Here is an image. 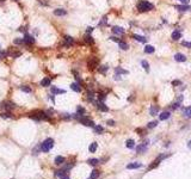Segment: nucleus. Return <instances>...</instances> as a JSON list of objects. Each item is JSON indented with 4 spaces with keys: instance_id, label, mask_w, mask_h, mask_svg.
Segmentation results:
<instances>
[{
    "instance_id": "obj_1",
    "label": "nucleus",
    "mask_w": 191,
    "mask_h": 179,
    "mask_svg": "<svg viewBox=\"0 0 191 179\" xmlns=\"http://www.w3.org/2000/svg\"><path fill=\"white\" fill-rule=\"evenodd\" d=\"M153 4H150L149 1H147V0H141L139 4H137V10L140 12H146V11H150L153 10Z\"/></svg>"
},
{
    "instance_id": "obj_2",
    "label": "nucleus",
    "mask_w": 191,
    "mask_h": 179,
    "mask_svg": "<svg viewBox=\"0 0 191 179\" xmlns=\"http://www.w3.org/2000/svg\"><path fill=\"white\" fill-rule=\"evenodd\" d=\"M53 146H54V140H53V138H47V140L41 145V151L47 153V152H49L53 148Z\"/></svg>"
},
{
    "instance_id": "obj_3",
    "label": "nucleus",
    "mask_w": 191,
    "mask_h": 179,
    "mask_svg": "<svg viewBox=\"0 0 191 179\" xmlns=\"http://www.w3.org/2000/svg\"><path fill=\"white\" fill-rule=\"evenodd\" d=\"M170 156V154H161V155H159L158 158L154 160V161L150 164L149 166H148V170H153V168H155V167H158L159 166V164H160V161L161 160H164V159H166V158H168Z\"/></svg>"
},
{
    "instance_id": "obj_4",
    "label": "nucleus",
    "mask_w": 191,
    "mask_h": 179,
    "mask_svg": "<svg viewBox=\"0 0 191 179\" xmlns=\"http://www.w3.org/2000/svg\"><path fill=\"white\" fill-rule=\"evenodd\" d=\"M30 117H32L36 121H39V120H47L48 116H47L43 111H36V112H32V114L30 115Z\"/></svg>"
},
{
    "instance_id": "obj_5",
    "label": "nucleus",
    "mask_w": 191,
    "mask_h": 179,
    "mask_svg": "<svg viewBox=\"0 0 191 179\" xmlns=\"http://www.w3.org/2000/svg\"><path fill=\"white\" fill-rule=\"evenodd\" d=\"M174 61L177 62H184L186 61V56L184 55V54H180V53H177V54H174Z\"/></svg>"
},
{
    "instance_id": "obj_6",
    "label": "nucleus",
    "mask_w": 191,
    "mask_h": 179,
    "mask_svg": "<svg viewBox=\"0 0 191 179\" xmlns=\"http://www.w3.org/2000/svg\"><path fill=\"white\" fill-rule=\"evenodd\" d=\"M23 39H24V43H26V44H34V43H35V38L29 34H25Z\"/></svg>"
},
{
    "instance_id": "obj_7",
    "label": "nucleus",
    "mask_w": 191,
    "mask_h": 179,
    "mask_svg": "<svg viewBox=\"0 0 191 179\" xmlns=\"http://www.w3.org/2000/svg\"><path fill=\"white\" fill-rule=\"evenodd\" d=\"M141 167H142L141 162H132V164L127 165V168L128 170H136V168H141Z\"/></svg>"
},
{
    "instance_id": "obj_8",
    "label": "nucleus",
    "mask_w": 191,
    "mask_h": 179,
    "mask_svg": "<svg viewBox=\"0 0 191 179\" xmlns=\"http://www.w3.org/2000/svg\"><path fill=\"white\" fill-rule=\"evenodd\" d=\"M146 151H147V145H146V143H141V145L136 146V152H137V153H140V154L145 153Z\"/></svg>"
},
{
    "instance_id": "obj_9",
    "label": "nucleus",
    "mask_w": 191,
    "mask_h": 179,
    "mask_svg": "<svg viewBox=\"0 0 191 179\" xmlns=\"http://www.w3.org/2000/svg\"><path fill=\"white\" fill-rule=\"evenodd\" d=\"M97 109L99 111H103V112H108V111H109V107L106 106V105H105L103 102H100V103L97 104Z\"/></svg>"
},
{
    "instance_id": "obj_10",
    "label": "nucleus",
    "mask_w": 191,
    "mask_h": 179,
    "mask_svg": "<svg viewBox=\"0 0 191 179\" xmlns=\"http://www.w3.org/2000/svg\"><path fill=\"white\" fill-rule=\"evenodd\" d=\"M158 112H159V106H158V105H152L149 109L150 116H155V115H158Z\"/></svg>"
},
{
    "instance_id": "obj_11",
    "label": "nucleus",
    "mask_w": 191,
    "mask_h": 179,
    "mask_svg": "<svg viewBox=\"0 0 191 179\" xmlns=\"http://www.w3.org/2000/svg\"><path fill=\"white\" fill-rule=\"evenodd\" d=\"M179 38H182V32L179 30H174L172 32V39L173 41H178Z\"/></svg>"
},
{
    "instance_id": "obj_12",
    "label": "nucleus",
    "mask_w": 191,
    "mask_h": 179,
    "mask_svg": "<svg viewBox=\"0 0 191 179\" xmlns=\"http://www.w3.org/2000/svg\"><path fill=\"white\" fill-rule=\"evenodd\" d=\"M112 32L116 35H123L124 34V29L121 28V26H114L112 28Z\"/></svg>"
},
{
    "instance_id": "obj_13",
    "label": "nucleus",
    "mask_w": 191,
    "mask_h": 179,
    "mask_svg": "<svg viewBox=\"0 0 191 179\" xmlns=\"http://www.w3.org/2000/svg\"><path fill=\"white\" fill-rule=\"evenodd\" d=\"M174 8H177V10H179V11H189V10H191V7L189 6V5H177V6H174Z\"/></svg>"
},
{
    "instance_id": "obj_14",
    "label": "nucleus",
    "mask_w": 191,
    "mask_h": 179,
    "mask_svg": "<svg viewBox=\"0 0 191 179\" xmlns=\"http://www.w3.org/2000/svg\"><path fill=\"white\" fill-rule=\"evenodd\" d=\"M54 14H55V16H66L67 11L63 10V8H56V10L54 11Z\"/></svg>"
},
{
    "instance_id": "obj_15",
    "label": "nucleus",
    "mask_w": 191,
    "mask_h": 179,
    "mask_svg": "<svg viewBox=\"0 0 191 179\" xmlns=\"http://www.w3.org/2000/svg\"><path fill=\"white\" fill-rule=\"evenodd\" d=\"M170 116H171L170 112H168V111H165V112H161V114H160L159 118H160V121H165V120H168Z\"/></svg>"
},
{
    "instance_id": "obj_16",
    "label": "nucleus",
    "mask_w": 191,
    "mask_h": 179,
    "mask_svg": "<svg viewBox=\"0 0 191 179\" xmlns=\"http://www.w3.org/2000/svg\"><path fill=\"white\" fill-rule=\"evenodd\" d=\"M52 92L55 93V94H63V93H66L65 90H61V88H57L55 86H52Z\"/></svg>"
},
{
    "instance_id": "obj_17",
    "label": "nucleus",
    "mask_w": 191,
    "mask_h": 179,
    "mask_svg": "<svg viewBox=\"0 0 191 179\" xmlns=\"http://www.w3.org/2000/svg\"><path fill=\"white\" fill-rule=\"evenodd\" d=\"M134 146H135V141L133 140V138H129V140H127L125 141V147L127 148H134Z\"/></svg>"
},
{
    "instance_id": "obj_18",
    "label": "nucleus",
    "mask_w": 191,
    "mask_h": 179,
    "mask_svg": "<svg viewBox=\"0 0 191 179\" xmlns=\"http://www.w3.org/2000/svg\"><path fill=\"white\" fill-rule=\"evenodd\" d=\"M97 149H98V143H97V142H92V143L90 145V147H88L90 153H94Z\"/></svg>"
},
{
    "instance_id": "obj_19",
    "label": "nucleus",
    "mask_w": 191,
    "mask_h": 179,
    "mask_svg": "<svg viewBox=\"0 0 191 179\" xmlns=\"http://www.w3.org/2000/svg\"><path fill=\"white\" fill-rule=\"evenodd\" d=\"M183 116H185V117H188V118L191 117V106L185 107L184 110H183Z\"/></svg>"
},
{
    "instance_id": "obj_20",
    "label": "nucleus",
    "mask_w": 191,
    "mask_h": 179,
    "mask_svg": "<svg viewBox=\"0 0 191 179\" xmlns=\"http://www.w3.org/2000/svg\"><path fill=\"white\" fill-rule=\"evenodd\" d=\"M76 112H78V114H76V116H85V114H86L85 109H84L83 106H80V105L76 107Z\"/></svg>"
},
{
    "instance_id": "obj_21",
    "label": "nucleus",
    "mask_w": 191,
    "mask_h": 179,
    "mask_svg": "<svg viewBox=\"0 0 191 179\" xmlns=\"http://www.w3.org/2000/svg\"><path fill=\"white\" fill-rule=\"evenodd\" d=\"M71 88L73 90V91H75V92H80L81 91V87H80L79 83H73L71 85Z\"/></svg>"
},
{
    "instance_id": "obj_22",
    "label": "nucleus",
    "mask_w": 191,
    "mask_h": 179,
    "mask_svg": "<svg viewBox=\"0 0 191 179\" xmlns=\"http://www.w3.org/2000/svg\"><path fill=\"white\" fill-rule=\"evenodd\" d=\"M133 37L135 38L136 41L141 42V43H146V42H147V38H145V37H143V36H140V35H134Z\"/></svg>"
},
{
    "instance_id": "obj_23",
    "label": "nucleus",
    "mask_w": 191,
    "mask_h": 179,
    "mask_svg": "<svg viewBox=\"0 0 191 179\" xmlns=\"http://www.w3.org/2000/svg\"><path fill=\"white\" fill-rule=\"evenodd\" d=\"M99 171H98V170H93V171H92V172H91V176H90V178L88 179H97L98 177H99Z\"/></svg>"
},
{
    "instance_id": "obj_24",
    "label": "nucleus",
    "mask_w": 191,
    "mask_h": 179,
    "mask_svg": "<svg viewBox=\"0 0 191 179\" xmlns=\"http://www.w3.org/2000/svg\"><path fill=\"white\" fill-rule=\"evenodd\" d=\"M41 86H43V87L50 86V79H49V78H44V79L41 81Z\"/></svg>"
},
{
    "instance_id": "obj_25",
    "label": "nucleus",
    "mask_w": 191,
    "mask_h": 179,
    "mask_svg": "<svg viewBox=\"0 0 191 179\" xmlns=\"http://www.w3.org/2000/svg\"><path fill=\"white\" fill-rule=\"evenodd\" d=\"M115 73L116 74H128V71H125V69L121 68V67H116L115 68Z\"/></svg>"
},
{
    "instance_id": "obj_26",
    "label": "nucleus",
    "mask_w": 191,
    "mask_h": 179,
    "mask_svg": "<svg viewBox=\"0 0 191 179\" xmlns=\"http://www.w3.org/2000/svg\"><path fill=\"white\" fill-rule=\"evenodd\" d=\"M154 50H155V49H154V47H152V45H146V47H145V53H146V54H153Z\"/></svg>"
},
{
    "instance_id": "obj_27",
    "label": "nucleus",
    "mask_w": 191,
    "mask_h": 179,
    "mask_svg": "<svg viewBox=\"0 0 191 179\" xmlns=\"http://www.w3.org/2000/svg\"><path fill=\"white\" fill-rule=\"evenodd\" d=\"M87 164L91 166H97L98 164H99V160H98V159H88V160H87Z\"/></svg>"
},
{
    "instance_id": "obj_28",
    "label": "nucleus",
    "mask_w": 191,
    "mask_h": 179,
    "mask_svg": "<svg viewBox=\"0 0 191 179\" xmlns=\"http://www.w3.org/2000/svg\"><path fill=\"white\" fill-rule=\"evenodd\" d=\"M63 162H65V158H63V156H56L55 158V164L56 165H62Z\"/></svg>"
},
{
    "instance_id": "obj_29",
    "label": "nucleus",
    "mask_w": 191,
    "mask_h": 179,
    "mask_svg": "<svg viewBox=\"0 0 191 179\" xmlns=\"http://www.w3.org/2000/svg\"><path fill=\"white\" fill-rule=\"evenodd\" d=\"M65 42H66V45H72L74 43L73 38L71 37V36H65Z\"/></svg>"
},
{
    "instance_id": "obj_30",
    "label": "nucleus",
    "mask_w": 191,
    "mask_h": 179,
    "mask_svg": "<svg viewBox=\"0 0 191 179\" xmlns=\"http://www.w3.org/2000/svg\"><path fill=\"white\" fill-rule=\"evenodd\" d=\"M93 129H94V131H96L97 134H102V133L104 131V128L102 127V125H94Z\"/></svg>"
},
{
    "instance_id": "obj_31",
    "label": "nucleus",
    "mask_w": 191,
    "mask_h": 179,
    "mask_svg": "<svg viewBox=\"0 0 191 179\" xmlns=\"http://www.w3.org/2000/svg\"><path fill=\"white\" fill-rule=\"evenodd\" d=\"M63 176H66V171H65V170H59V171L55 172V177L61 178V177H63Z\"/></svg>"
},
{
    "instance_id": "obj_32",
    "label": "nucleus",
    "mask_w": 191,
    "mask_h": 179,
    "mask_svg": "<svg viewBox=\"0 0 191 179\" xmlns=\"http://www.w3.org/2000/svg\"><path fill=\"white\" fill-rule=\"evenodd\" d=\"M141 65H142V67H143V69L146 71V72H149V63L146 61V60H143L142 62H141Z\"/></svg>"
},
{
    "instance_id": "obj_33",
    "label": "nucleus",
    "mask_w": 191,
    "mask_h": 179,
    "mask_svg": "<svg viewBox=\"0 0 191 179\" xmlns=\"http://www.w3.org/2000/svg\"><path fill=\"white\" fill-rule=\"evenodd\" d=\"M96 66H97V60H96V59H92V60L88 61V67H90L91 69H93Z\"/></svg>"
},
{
    "instance_id": "obj_34",
    "label": "nucleus",
    "mask_w": 191,
    "mask_h": 179,
    "mask_svg": "<svg viewBox=\"0 0 191 179\" xmlns=\"http://www.w3.org/2000/svg\"><path fill=\"white\" fill-rule=\"evenodd\" d=\"M156 125H158V121H152V122H149V123L147 124V128H148V129H153V128H155Z\"/></svg>"
},
{
    "instance_id": "obj_35",
    "label": "nucleus",
    "mask_w": 191,
    "mask_h": 179,
    "mask_svg": "<svg viewBox=\"0 0 191 179\" xmlns=\"http://www.w3.org/2000/svg\"><path fill=\"white\" fill-rule=\"evenodd\" d=\"M118 45H119V48L122 49V50H128V44H127V43H125V42H119V43H118Z\"/></svg>"
},
{
    "instance_id": "obj_36",
    "label": "nucleus",
    "mask_w": 191,
    "mask_h": 179,
    "mask_svg": "<svg viewBox=\"0 0 191 179\" xmlns=\"http://www.w3.org/2000/svg\"><path fill=\"white\" fill-rule=\"evenodd\" d=\"M85 41H86L87 43H90V44H93L94 43L93 38H92V36H90V35H86V36H85Z\"/></svg>"
},
{
    "instance_id": "obj_37",
    "label": "nucleus",
    "mask_w": 191,
    "mask_h": 179,
    "mask_svg": "<svg viewBox=\"0 0 191 179\" xmlns=\"http://www.w3.org/2000/svg\"><path fill=\"white\" fill-rule=\"evenodd\" d=\"M93 98H94V92L93 91H88V92H87V99L90 100V102H92Z\"/></svg>"
},
{
    "instance_id": "obj_38",
    "label": "nucleus",
    "mask_w": 191,
    "mask_h": 179,
    "mask_svg": "<svg viewBox=\"0 0 191 179\" xmlns=\"http://www.w3.org/2000/svg\"><path fill=\"white\" fill-rule=\"evenodd\" d=\"M98 99L100 100V102H103V103H104V100H105V98H106V97H105V94L104 93H102V92H99L98 93Z\"/></svg>"
},
{
    "instance_id": "obj_39",
    "label": "nucleus",
    "mask_w": 191,
    "mask_h": 179,
    "mask_svg": "<svg viewBox=\"0 0 191 179\" xmlns=\"http://www.w3.org/2000/svg\"><path fill=\"white\" fill-rule=\"evenodd\" d=\"M21 90L23 91V92H26V93H30V92H31V88H30L29 86H22Z\"/></svg>"
},
{
    "instance_id": "obj_40",
    "label": "nucleus",
    "mask_w": 191,
    "mask_h": 179,
    "mask_svg": "<svg viewBox=\"0 0 191 179\" xmlns=\"http://www.w3.org/2000/svg\"><path fill=\"white\" fill-rule=\"evenodd\" d=\"M108 69H109V67H108V66H102L100 68H99V72H100V73H103V74H104V73L106 72Z\"/></svg>"
},
{
    "instance_id": "obj_41",
    "label": "nucleus",
    "mask_w": 191,
    "mask_h": 179,
    "mask_svg": "<svg viewBox=\"0 0 191 179\" xmlns=\"http://www.w3.org/2000/svg\"><path fill=\"white\" fill-rule=\"evenodd\" d=\"M179 105H180V103H179V102H177V103L172 104V105H171V107H172V110H177L178 107H179Z\"/></svg>"
},
{
    "instance_id": "obj_42",
    "label": "nucleus",
    "mask_w": 191,
    "mask_h": 179,
    "mask_svg": "<svg viewBox=\"0 0 191 179\" xmlns=\"http://www.w3.org/2000/svg\"><path fill=\"white\" fill-rule=\"evenodd\" d=\"M172 85H173V86H182V81L180 80H173V81H172Z\"/></svg>"
},
{
    "instance_id": "obj_43",
    "label": "nucleus",
    "mask_w": 191,
    "mask_h": 179,
    "mask_svg": "<svg viewBox=\"0 0 191 179\" xmlns=\"http://www.w3.org/2000/svg\"><path fill=\"white\" fill-rule=\"evenodd\" d=\"M136 133H139V135L142 136V135H145L143 134V133H145V129H142V128H137V129H136Z\"/></svg>"
},
{
    "instance_id": "obj_44",
    "label": "nucleus",
    "mask_w": 191,
    "mask_h": 179,
    "mask_svg": "<svg viewBox=\"0 0 191 179\" xmlns=\"http://www.w3.org/2000/svg\"><path fill=\"white\" fill-rule=\"evenodd\" d=\"M24 42V39H22V38H16L14 39V44H22Z\"/></svg>"
},
{
    "instance_id": "obj_45",
    "label": "nucleus",
    "mask_w": 191,
    "mask_h": 179,
    "mask_svg": "<svg viewBox=\"0 0 191 179\" xmlns=\"http://www.w3.org/2000/svg\"><path fill=\"white\" fill-rule=\"evenodd\" d=\"M106 124H108V125H110V127H114V125H115V121L114 120H109L108 122H106Z\"/></svg>"
},
{
    "instance_id": "obj_46",
    "label": "nucleus",
    "mask_w": 191,
    "mask_h": 179,
    "mask_svg": "<svg viewBox=\"0 0 191 179\" xmlns=\"http://www.w3.org/2000/svg\"><path fill=\"white\" fill-rule=\"evenodd\" d=\"M182 44L184 45V47H186V48H191V42H183Z\"/></svg>"
},
{
    "instance_id": "obj_47",
    "label": "nucleus",
    "mask_w": 191,
    "mask_h": 179,
    "mask_svg": "<svg viewBox=\"0 0 191 179\" xmlns=\"http://www.w3.org/2000/svg\"><path fill=\"white\" fill-rule=\"evenodd\" d=\"M112 39V41H115V42H117V43H119V42H121V39H119V38H117V37H110Z\"/></svg>"
},
{
    "instance_id": "obj_48",
    "label": "nucleus",
    "mask_w": 191,
    "mask_h": 179,
    "mask_svg": "<svg viewBox=\"0 0 191 179\" xmlns=\"http://www.w3.org/2000/svg\"><path fill=\"white\" fill-rule=\"evenodd\" d=\"M1 117H3V118H10V117H11V115H8V114H3V115H1Z\"/></svg>"
},
{
    "instance_id": "obj_49",
    "label": "nucleus",
    "mask_w": 191,
    "mask_h": 179,
    "mask_svg": "<svg viewBox=\"0 0 191 179\" xmlns=\"http://www.w3.org/2000/svg\"><path fill=\"white\" fill-rule=\"evenodd\" d=\"M6 107H7V109H12V107H13V105H12V104H10V103H7L6 104Z\"/></svg>"
},
{
    "instance_id": "obj_50",
    "label": "nucleus",
    "mask_w": 191,
    "mask_h": 179,
    "mask_svg": "<svg viewBox=\"0 0 191 179\" xmlns=\"http://www.w3.org/2000/svg\"><path fill=\"white\" fill-rule=\"evenodd\" d=\"M180 3H183L184 5H188V3H189V0H179Z\"/></svg>"
},
{
    "instance_id": "obj_51",
    "label": "nucleus",
    "mask_w": 191,
    "mask_h": 179,
    "mask_svg": "<svg viewBox=\"0 0 191 179\" xmlns=\"http://www.w3.org/2000/svg\"><path fill=\"white\" fill-rule=\"evenodd\" d=\"M115 80H121V76H119V74H116V75H115Z\"/></svg>"
},
{
    "instance_id": "obj_52",
    "label": "nucleus",
    "mask_w": 191,
    "mask_h": 179,
    "mask_svg": "<svg viewBox=\"0 0 191 179\" xmlns=\"http://www.w3.org/2000/svg\"><path fill=\"white\" fill-rule=\"evenodd\" d=\"M92 30H93V29H92V28H91V26H88V28H87V34H90V32H92Z\"/></svg>"
},
{
    "instance_id": "obj_53",
    "label": "nucleus",
    "mask_w": 191,
    "mask_h": 179,
    "mask_svg": "<svg viewBox=\"0 0 191 179\" xmlns=\"http://www.w3.org/2000/svg\"><path fill=\"white\" fill-rule=\"evenodd\" d=\"M60 179H69V177H68V176H67V174H66V176L61 177V178H60Z\"/></svg>"
},
{
    "instance_id": "obj_54",
    "label": "nucleus",
    "mask_w": 191,
    "mask_h": 179,
    "mask_svg": "<svg viewBox=\"0 0 191 179\" xmlns=\"http://www.w3.org/2000/svg\"><path fill=\"white\" fill-rule=\"evenodd\" d=\"M188 148H189V149H191V140L189 141V143H188Z\"/></svg>"
},
{
    "instance_id": "obj_55",
    "label": "nucleus",
    "mask_w": 191,
    "mask_h": 179,
    "mask_svg": "<svg viewBox=\"0 0 191 179\" xmlns=\"http://www.w3.org/2000/svg\"><path fill=\"white\" fill-rule=\"evenodd\" d=\"M0 1H5V0H0Z\"/></svg>"
},
{
    "instance_id": "obj_56",
    "label": "nucleus",
    "mask_w": 191,
    "mask_h": 179,
    "mask_svg": "<svg viewBox=\"0 0 191 179\" xmlns=\"http://www.w3.org/2000/svg\"><path fill=\"white\" fill-rule=\"evenodd\" d=\"M0 59H1V56H0Z\"/></svg>"
}]
</instances>
